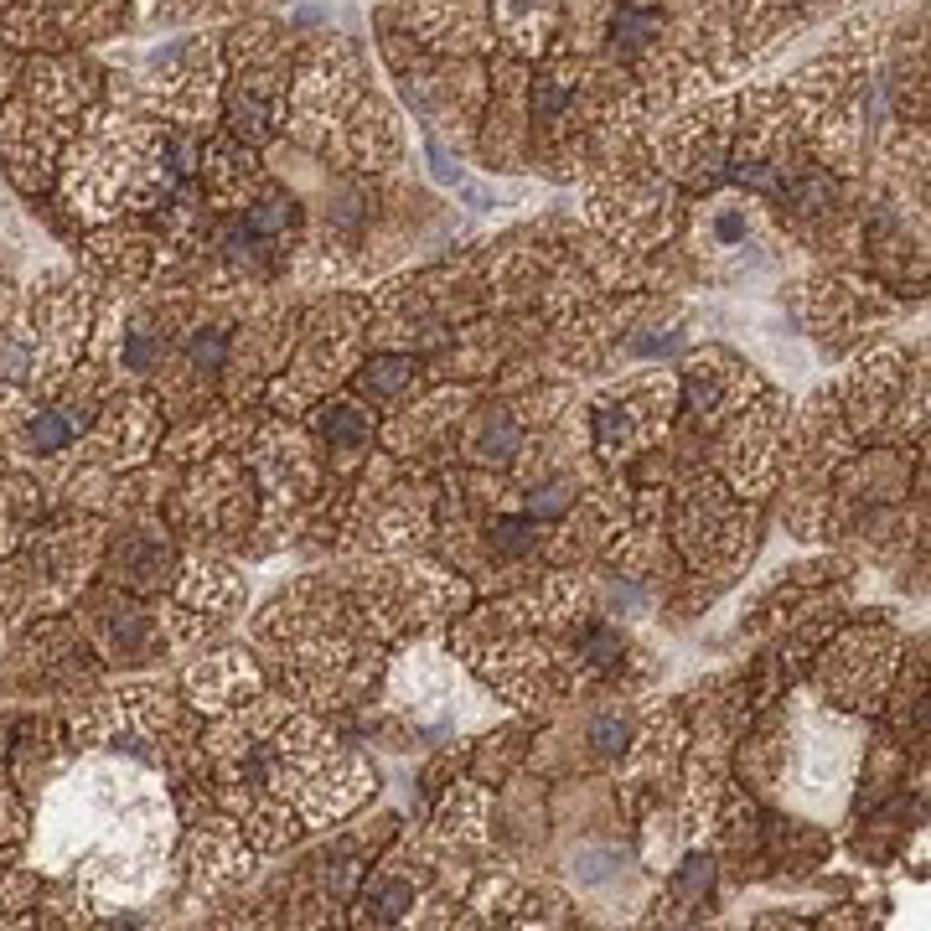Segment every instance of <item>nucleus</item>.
<instances>
[{
	"mask_svg": "<svg viewBox=\"0 0 931 931\" xmlns=\"http://www.w3.org/2000/svg\"><path fill=\"white\" fill-rule=\"evenodd\" d=\"M32 445L37 450H57V445H68V425L57 414H42L37 425H32Z\"/></svg>",
	"mask_w": 931,
	"mask_h": 931,
	"instance_id": "nucleus-1",
	"label": "nucleus"
},
{
	"mask_svg": "<svg viewBox=\"0 0 931 931\" xmlns=\"http://www.w3.org/2000/svg\"><path fill=\"white\" fill-rule=\"evenodd\" d=\"M192 357H197L202 368H218L223 363V332H202L197 347H192Z\"/></svg>",
	"mask_w": 931,
	"mask_h": 931,
	"instance_id": "nucleus-2",
	"label": "nucleus"
},
{
	"mask_svg": "<svg viewBox=\"0 0 931 931\" xmlns=\"http://www.w3.org/2000/svg\"><path fill=\"white\" fill-rule=\"evenodd\" d=\"M497 544H502V549H513V554L528 549V528H523V523H497Z\"/></svg>",
	"mask_w": 931,
	"mask_h": 931,
	"instance_id": "nucleus-4",
	"label": "nucleus"
},
{
	"mask_svg": "<svg viewBox=\"0 0 931 931\" xmlns=\"http://www.w3.org/2000/svg\"><path fill=\"white\" fill-rule=\"evenodd\" d=\"M125 363H130L135 373L156 363V347H150V337H145V332H135V337H130V347H125Z\"/></svg>",
	"mask_w": 931,
	"mask_h": 931,
	"instance_id": "nucleus-3",
	"label": "nucleus"
}]
</instances>
